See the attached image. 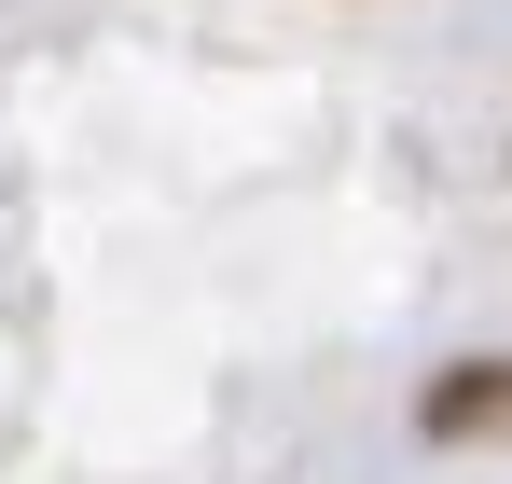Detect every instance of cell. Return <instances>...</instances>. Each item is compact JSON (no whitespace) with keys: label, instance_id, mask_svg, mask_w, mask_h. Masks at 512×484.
I'll return each mask as SVG.
<instances>
[{"label":"cell","instance_id":"1","mask_svg":"<svg viewBox=\"0 0 512 484\" xmlns=\"http://www.w3.org/2000/svg\"><path fill=\"white\" fill-rule=\"evenodd\" d=\"M429 429H512V360H457V388H429Z\"/></svg>","mask_w":512,"mask_h":484}]
</instances>
